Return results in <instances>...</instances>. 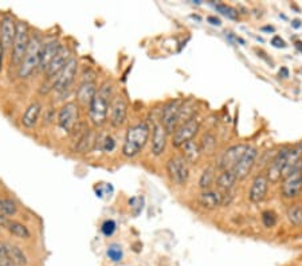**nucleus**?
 <instances>
[{
  "label": "nucleus",
  "instance_id": "f257e3e1",
  "mask_svg": "<svg viewBox=\"0 0 302 266\" xmlns=\"http://www.w3.org/2000/svg\"><path fill=\"white\" fill-rule=\"evenodd\" d=\"M113 98V85L109 81L103 82L88 108L89 118L96 126H102L107 121V113Z\"/></svg>",
  "mask_w": 302,
  "mask_h": 266
},
{
  "label": "nucleus",
  "instance_id": "f03ea898",
  "mask_svg": "<svg viewBox=\"0 0 302 266\" xmlns=\"http://www.w3.org/2000/svg\"><path fill=\"white\" fill-rule=\"evenodd\" d=\"M151 135V128L147 122H139L136 125L128 128L125 135V141L122 145V155L125 157H136L148 143Z\"/></svg>",
  "mask_w": 302,
  "mask_h": 266
},
{
  "label": "nucleus",
  "instance_id": "7ed1b4c3",
  "mask_svg": "<svg viewBox=\"0 0 302 266\" xmlns=\"http://www.w3.org/2000/svg\"><path fill=\"white\" fill-rule=\"evenodd\" d=\"M43 38L41 34H34L31 35L30 39L29 48H27L26 56L23 58V62L20 63V66L18 69V77L22 79L31 77V74L34 71L39 69L41 65V56H42V48H43Z\"/></svg>",
  "mask_w": 302,
  "mask_h": 266
},
{
  "label": "nucleus",
  "instance_id": "20e7f679",
  "mask_svg": "<svg viewBox=\"0 0 302 266\" xmlns=\"http://www.w3.org/2000/svg\"><path fill=\"white\" fill-rule=\"evenodd\" d=\"M30 39H31V34H30L29 23L24 20H16V35H15L11 50V66L19 69L20 63L23 62V58L26 56Z\"/></svg>",
  "mask_w": 302,
  "mask_h": 266
},
{
  "label": "nucleus",
  "instance_id": "39448f33",
  "mask_svg": "<svg viewBox=\"0 0 302 266\" xmlns=\"http://www.w3.org/2000/svg\"><path fill=\"white\" fill-rule=\"evenodd\" d=\"M167 174L176 185H184L189 177V163L184 156H173L167 163Z\"/></svg>",
  "mask_w": 302,
  "mask_h": 266
},
{
  "label": "nucleus",
  "instance_id": "423d86ee",
  "mask_svg": "<svg viewBox=\"0 0 302 266\" xmlns=\"http://www.w3.org/2000/svg\"><path fill=\"white\" fill-rule=\"evenodd\" d=\"M79 105L77 102L65 103L58 112V125L62 130L71 133V130L79 124Z\"/></svg>",
  "mask_w": 302,
  "mask_h": 266
},
{
  "label": "nucleus",
  "instance_id": "0eeeda50",
  "mask_svg": "<svg viewBox=\"0 0 302 266\" xmlns=\"http://www.w3.org/2000/svg\"><path fill=\"white\" fill-rule=\"evenodd\" d=\"M200 129V120L199 118H191L189 121H185L183 124L177 126V129L173 133L172 144L173 147L180 148L188 143V141L194 140V137L196 136V133Z\"/></svg>",
  "mask_w": 302,
  "mask_h": 266
},
{
  "label": "nucleus",
  "instance_id": "6e6552de",
  "mask_svg": "<svg viewBox=\"0 0 302 266\" xmlns=\"http://www.w3.org/2000/svg\"><path fill=\"white\" fill-rule=\"evenodd\" d=\"M183 107V101L173 100L162 108L161 112V125L168 133H172L177 129L180 124V111Z\"/></svg>",
  "mask_w": 302,
  "mask_h": 266
},
{
  "label": "nucleus",
  "instance_id": "1a4fd4ad",
  "mask_svg": "<svg viewBox=\"0 0 302 266\" xmlns=\"http://www.w3.org/2000/svg\"><path fill=\"white\" fill-rule=\"evenodd\" d=\"M78 70V61L77 58L71 57V59L66 63V66L63 67L62 71L58 74V77L52 82V89L57 92H66L67 89H70L73 85L75 75Z\"/></svg>",
  "mask_w": 302,
  "mask_h": 266
},
{
  "label": "nucleus",
  "instance_id": "9d476101",
  "mask_svg": "<svg viewBox=\"0 0 302 266\" xmlns=\"http://www.w3.org/2000/svg\"><path fill=\"white\" fill-rule=\"evenodd\" d=\"M249 148L250 147L246 144L231 145V147L227 148V149L223 152V155H222L221 159H219V164H217V167H219L222 171L232 170L236 163L242 159V156L246 153V151L249 149Z\"/></svg>",
  "mask_w": 302,
  "mask_h": 266
},
{
  "label": "nucleus",
  "instance_id": "9b49d317",
  "mask_svg": "<svg viewBox=\"0 0 302 266\" xmlns=\"http://www.w3.org/2000/svg\"><path fill=\"white\" fill-rule=\"evenodd\" d=\"M16 35V20L12 14H4L0 19V43L4 48L12 47Z\"/></svg>",
  "mask_w": 302,
  "mask_h": 266
},
{
  "label": "nucleus",
  "instance_id": "f8f14e48",
  "mask_svg": "<svg viewBox=\"0 0 302 266\" xmlns=\"http://www.w3.org/2000/svg\"><path fill=\"white\" fill-rule=\"evenodd\" d=\"M302 191V170L295 171L289 176L284 177L281 185V194L286 199H294Z\"/></svg>",
  "mask_w": 302,
  "mask_h": 266
},
{
  "label": "nucleus",
  "instance_id": "ddd939ff",
  "mask_svg": "<svg viewBox=\"0 0 302 266\" xmlns=\"http://www.w3.org/2000/svg\"><path fill=\"white\" fill-rule=\"evenodd\" d=\"M97 85H96V78H88L84 75L81 85L78 86L77 93V103L84 108H89L93 98L97 96Z\"/></svg>",
  "mask_w": 302,
  "mask_h": 266
},
{
  "label": "nucleus",
  "instance_id": "4468645a",
  "mask_svg": "<svg viewBox=\"0 0 302 266\" xmlns=\"http://www.w3.org/2000/svg\"><path fill=\"white\" fill-rule=\"evenodd\" d=\"M128 117V102L122 96H116L111 103V124L115 128H120L125 124Z\"/></svg>",
  "mask_w": 302,
  "mask_h": 266
},
{
  "label": "nucleus",
  "instance_id": "2eb2a0df",
  "mask_svg": "<svg viewBox=\"0 0 302 266\" xmlns=\"http://www.w3.org/2000/svg\"><path fill=\"white\" fill-rule=\"evenodd\" d=\"M71 59V51L70 48L67 46L61 47V50L58 51V54L56 56V58L52 59V62L50 63V66L47 67V70L44 71V75L47 79H56L58 77V74L62 71V69L66 66V63Z\"/></svg>",
  "mask_w": 302,
  "mask_h": 266
},
{
  "label": "nucleus",
  "instance_id": "dca6fc26",
  "mask_svg": "<svg viewBox=\"0 0 302 266\" xmlns=\"http://www.w3.org/2000/svg\"><path fill=\"white\" fill-rule=\"evenodd\" d=\"M257 155H258V152L257 149L253 147H250L246 151L243 156H242V159L239 162L236 163L232 171H234V174H235L236 179H244L247 175L250 174L251 170H253V167H254L255 159H257Z\"/></svg>",
  "mask_w": 302,
  "mask_h": 266
},
{
  "label": "nucleus",
  "instance_id": "f3484780",
  "mask_svg": "<svg viewBox=\"0 0 302 266\" xmlns=\"http://www.w3.org/2000/svg\"><path fill=\"white\" fill-rule=\"evenodd\" d=\"M289 155V148H282L277 156L273 159V162L270 163L269 168H267V172H266V176L269 179V181H273V183H277L282 177V172H284L285 164H286V160H288Z\"/></svg>",
  "mask_w": 302,
  "mask_h": 266
},
{
  "label": "nucleus",
  "instance_id": "a211bd4d",
  "mask_svg": "<svg viewBox=\"0 0 302 266\" xmlns=\"http://www.w3.org/2000/svg\"><path fill=\"white\" fill-rule=\"evenodd\" d=\"M267 190H269V179H267L266 174L257 175L253 180V184H251L249 199L253 203H259L267 195Z\"/></svg>",
  "mask_w": 302,
  "mask_h": 266
},
{
  "label": "nucleus",
  "instance_id": "6ab92c4d",
  "mask_svg": "<svg viewBox=\"0 0 302 266\" xmlns=\"http://www.w3.org/2000/svg\"><path fill=\"white\" fill-rule=\"evenodd\" d=\"M168 135L170 133L167 132L166 128L161 125V122H157L153 125V129H152V152H153V155L160 156L166 151Z\"/></svg>",
  "mask_w": 302,
  "mask_h": 266
},
{
  "label": "nucleus",
  "instance_id": "aec40b11",
  "mask_svg": "<svg viewBox=\"0 0 302 266\" xmlns=\"http://www.w3.org/2000/svg\"><path fill=\"white\" fill-rule=\"evenodd\" d=\"M62 47L61 42L54 39V41L46 42L43 44V48H42V56H41V65H39V70L46 71L47 67L50 66V63L52 62V59L56 58V56L58 54V51Z\"/></svg>",
  "mask_w": 302,
  "mask_h": 266
},
{
  "label": "nucleus",
  "instance_id": "412c9836",
  "mask_svg": "<svg viewBox=\"0 0 302 266\" xmlns=\"http://www.w3.org/2000/svg\"><path fill=\"white\" fill-rule=\"evenodd\" d=\"M42 113V103L39 101H34L30 103L27 109L22 116V125L27 129H33L34 126L38 124V120L41 117Z\"/></svg>",
  "mask_w": 302,
  "mask_h": 266
},
{
  "label": "nucleus",
  "instance_id": "4be33fe9",
  "mask_svg": "<svg viewBox=\"0 0 302 266\" xmlns=\"http://www.w3.org/2000/svg\"><path fill=\"white\" fill-rule=\"evenodd\" d=\"M222 202H223V195H221L217 191L206 190L198 196V203L206 210H216L217 207L222 206Z\"/></svg>",
  "mask_w": 302,
  "mask_h": 266
},
{
  "label": "nucleus",
  "instance_id": "5701e85b",
  "mask_svg": "<svg viewBox=\"0 0 302 266\" xmlns=\"http://www.w3.org/2000/svg\"><path fill=\"white\" fill-rule=\"evenodd\" d=\"M94 144H96V132L89 128L84 133V136L75 144H73V149L75 153H88L89 151H92Z\"/></svg>",
  "mask_w": 302,
  "mask_h": 266
},
{
  "label": "nucleus",
  "instance_id": "b1692460",
  "mask_svg": "<svg viewBox=\"0 0 302 266\" xmlns=\"http://www.w3.org/2000/svg\"><path fill=\"white\" fill-rule=\"evenodd\" d=\"M238 180L232 170L222 171V174L216 177V185L217 189L223 190V191H230V190L235 185V181Z\"/></svg>",
  "mask_w": 302,
  "mask_h": 266
},
{
  "label": "nucleus",
  "instance_id": "393cba45",
  "mask_svg": "<svg viewBox=\"0 0 302 266\" xmlns=\"http://www.w3.org/2000/svg\"><path fill=\"white\" fill-rule=\"evenodd\" d=\"M183 156L187 159L188 163H196L200 159V155H202V151H200V145L196 143L195 140H191L185 143L183 147Z\"/></svg>",
  "mask_w": 302,
  "mask_h": 266
},
{
  "label": "nucleus",
  "instance_id": "a878e982",
  "mask_svg": "<svg viewBox=\"0 0 302 266\" xmlns=\"http://www.w3.org/2000/svg\"><path fill=\"white\" fill-rule=\"evenodd\" d=\"M199 145L203 155L212 156L215 153V151H216V137L211 132L206 133V135L202 137V141H200Z\"/></svg>",
  "mask_w": 302,
  "mask_h": 266
},
{
  "label": "nucleus",
  "instance_id": "bb28decb",
  "mask_svg": "<svg viewBox=\"0 0 302 266\" xmlns=\"http://www.w3.org/2000/svg\"><path fill=\"white\" fill-rule=\"evenodd\" d=\"M7 229H8V231L12 234V235L18 236V238H20V240H29L30 236H31V233H30L29 227H27L26 225L20 223V222L8 221Z\"/></svg>",
  "mask_w": 302,
  "mask_h": 266
},
{
  "label": "nucleus",
  "instance_id": "cd10ccee",
  "mask_svg": "<svg viewBox=\"0 0 302 266\" xmlns=\"http://www.w3.org/2000/svg\"><path fill=\"white\" fill-rule=\"evenodd\" d=\"M8 249V257L12 259L16 266H27L29 263V259H27L26 254L22 249L19 246H15V245H7Z\"/></svg>",
  "mask_w": 302,
  "mask_h": 266
},
{
  "label": "nucleus",
  "instance_id": "c85d7f7f",
  "mask_svg": "<svg viewBox=\"0 0 302 266\" xmlns=\"http://www.w3.org/2000/svg\"><path fill=\"white\" fill-rule=\"evenodd\" d=\"M214 179H215V168L214 167H208V168H206V170L203 171L202 176H200V180H199L200 189H203L204 191L210 189L211 184L214 183Z\"/></svg>",
  "mask_w": 302,
  "mask_h": 266
},
{
  "label": "nucleus",
  "instance_id": "c756f323",
  "mask_svg": "<svg viewBox=\"0 0 302 266\" xmlns=\"http://www.w3.org/2000/svg\"><path fill=\"white\" fill-rule=\"evenodd\" d=\"M0 212L7 217H12L18 212V206L10 198H3L0 199Z\"/></svg>",
  "mask_w": 302,
  "mask_h": 266
},
{
  "label": "nucleus",
  "instance_id": "7c9ffc66",
  "mask_svg": "<svg viewBox=\"0 0 302 266\" xmlns=\"http://www.w3.org/2000/svg\"><path fill=\"white\" fill-rule=\"evenodd\" d=\"M288 218L294 226L302 225V207L299 204H291L288 208Z\"/></svg>",
  "mask_w": 302,
  "mask_h": 266
},
{
  "label": "nucleus",
  "instance_id": "2f4dec72",
  "mask_svg": "<svg viewBox=\"0 0 302 266\" xmlns=\"http://www.w3.org/2000/svg\"><path fill=\"white\" fill-rule=\"evenodd\" d=\"M215 10H216L217 12H221L222 15L227 16L229 19H232V20H236V19L239 18L238 10L230 7V6H227V4H223V3L215 4Z\"/></svg>",
  "mask_w": 302,
  "mask_h": 266
},
{
  "label": "nucleus",
  "instance_id": "473e14b6",
  "mask_svg": "<svg viewBox=\"0 0 302 266\" xmlns=\"http://www.w3.org/2000/svg\"><path fill=\"white\" fill-rule=\"evenodd\" d=\"M262 223L265 227H274L277 225V215L274 211H263L262 212Z\"/></svg>",
  "mask_w": 302,
  "mask_h": 266
},
{
  "label": "nucleus",
  "instance_id": "72a5a7b5",
  "mask_svg": "<svg viewBox=\"0 0 302 266\" xmlns=\"http://www.w3.org/2000/svg\"><path fill=\"white\" fill-rule=\"evenodd\" d=\"M107 257H109V259H112L113 262H120L122 259V250L120 246H117V245H112V246H109V249H107L106 251Z\"/></svg>",
  "mask_w": 302,
  "mask_h": 266
},
{
  "label": "nucleus",
  "instance_id": "f704fd0d",
  "mask_svg": "<svg viewBox=\"0 0 302 266\" xmlns=\"http://www.w3.org/2000/svg\"><path fill=\"white\" fill-rule=\"evenodd\" d=\"M101 148H102V151L106 152V153L113 152L116 148V140L112 136H106L102 140V145H101Z\"/></svg>",
  "mask_w": 302,
  "mask_h": 266
},
{
  "label": "nucleus",
  "instance_id": "c9c22d12",
  "mask_svg": "<svg viewBox=\"0 0 302 266\" xmlns=\"http://www.w3.org/2000/svg\"><path fill=\"white\" fill-rule=\"evenodd\" d=\"M101 230H102V233L106 236L113 235V233L116 231V222L112 221V219H107V221L103 222Z\"/></svg>",
  "mask_w": 302,
  "mask_h": 266
},
{
  "label": "nucleus",
  "instance_id": "e433bc0d",
  "mask_svg": "<svg viewBox=\"0 0 302 266\" xmlns=\"http://www.w3.org/2000/svg\"><path fill=\"white\" fill-rule=\"evenodd\" d=\"M271 44H273L274 47H278V48L286 47V43H285V41L281 37H278V35H276V37L271 39Z\"/></svg>",
  "mask_w": 302,
  "mask_h": 266
},
{
  "label": "nucleus",
  "instance_id": "4c0bfd02",
  "mask_svg": "<svg viewBox=\"0 0 302 266\" xmlns=\"http://www.w3.org/2000/svg\"><path fill=\"white\" fill-rule=\"evenodd\" d=\"M0 266H16V265H15L14 261H12V259L7 255V257H2V258H0Z\"/></svg>",
  "mask_w": 302,
  "mask_h": 266
},
{
  "label": "nucleus",
  "instance_id": "58836bf2",
  "mask_svg": "<svg viewBox=\"0 0 302 266\" xmlns=\"http://www.w3.org/2000/svg\"><path fill=\"white\" fill-rule=\"evenodd\" d=\"M7 255H8L7 245L3 244V242H0V258H2V257H7Z\"/></svg>",
  "mask_w": 302,
  "mask_h": 266
},
{
  "label": "nucleus",
  "instance_id": "ea45409f",
  "mask_svg": "<svg viewBox=\"0 0 302 266\" xmlns=\"http://www.w3.org/2000/svg\"><path fill=\"white\" fill-rule=\"evenodd\" d=\"M207 20H208L211 24H214V26H221V23H222L221 19L215 18V16H208V18H207Z\"/></svg>",
  "mask_w": 302,
  "mask_h": 266
},
{
  "label": "nucleus",
  "instance_id": "a19ab883",
  "mask_svg": "<svg viewBox=\"0 0 302 266\" xmlns=\"http://www.w3.org/2000/svg\"><path fill=\"white\" fill-rule=\"evenodd\" d=\"M3 56H4V47H3V44L0 43V71H2V67H3Z\"/></svg>",
  "mask_w": 302,
  "mask_h": 266
},
{
  "label": "nucleus",
  "instance_id": "79ce46f5",
  "mask_svg": "<svg viewBox=\"0 0 302 266\" xmlns=\"http://www.w3.org/2000/svg\"><path fill=\"white\" fill-rule=\"evenodd\" d=\"M280 75H281V77H284V78L289 77V70H288V69H286V67H282V69L280 70Z\"/></svg>",
  "mask_w": 302,
  "mask_h": 266
},
{
  "label": "nucleus",
  "instance_id": "37998d69",
  "mask_svg": "<svg viewBox=\"0 0 302 266\" xmlns=\"http://www.w3.org/2000/svg\"><path fill=\"white\" fill-rule=\"evenodd\" d=\"M7 223H8L7 218H6V217H4V215L0 212V226H7Z\"/></svg>",
  "mask_w": 302,
  "mask_h": 266
},
{
  "label": "nucleus",
  "instance_id": "c03bdc74",
  "mask_svg": "<svg viewBox=\"0 0 302 266\" xmlns=\"http://www.w3.org/2000/svg\"><path fill=\"white\" fill-rule=\"evenodd\" d=\"M291 26L294 27V29H299V27H301V22H299V20H293Z\"/></svg>",
  "mask_w": 302,
  "mask_h": 266
},
{
  "label": "nucleus",
  "instance_id": "a18cd8bd",
  "mask_svg": "<svg viewBox=\"0 0 302 266\" xmlns=\"http://www.w3.org/2000/svg\"><path fill=\"white\" fill-rule=\"evenodd\" d=\"M262 31H270V33H274V27H271V26L262 27Z\"/></svg>",
  "mask_w": 302,
  "mask_h": 266
},
{
  "label": "nucleus",
  "instance_id": "49530a36",
  "mask_svg": "<svg viewBox=\"0 0 302 266\" xmlns=\"http://www.w3.org/2000/svg\"><path fill=\"white\" fill-rule=\"evenodd\" d=\"M295 44H297V47H298L299 50H301V51H302V42H297V43H295Z\"/></svg>",
  "mask_w": 302,
  "mask_h": 266
}]
</instances>
